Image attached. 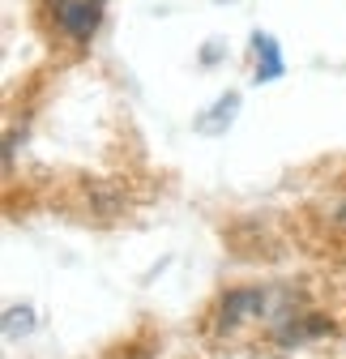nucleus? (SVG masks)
<instances>
[{"mask_svg": "<svg viewBox=\"0 0 346 359\" xmlns=\"http://www.w3.org/2000/svg\"><path fill=\"white\" fill-rule=\"evenodd\" d=\"M56 5V18H60V26L77 39V43H85L95 30H99V18H103V0H52Z\"/></svg>", "mask_w": 346, "mask_h": 359, "instance_id": "nucleus-1", "label": "nucleus"}, {"mask_svg": "<svg viewBox=\"0 0 346 359\" xmlns=\"http://www.w3.org/2000/svg\"><path fill=\"white\" fill-rule=\"evenodd\" d=\"M252 48H256V81L282 77V56H278V43L270 34H252Z\"/></svg>", "mask_w": 346, "mask_h": 359, "instance_id": "nucleus-2", "label": "nucleus"}, {"mask_svg": "<svg viewBox=\"0 0 346 359\" xmlns=\"http://www.w3.org/2000/svg\"><path fill=\"white\" fill-rule=\"evenodd\" d=\"M338 222H342V231H346V205H342V214H338Z\"/></svg>", "mask_w": 346, "mask_h": 359, "instance_id": "nucleus-3", "label": "nucleus"}]
</instances>
